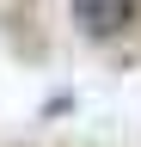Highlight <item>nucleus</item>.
<instances>
[{"mask_svg":"<svg viewBox=\"0 0 141 147\" xmlns=\"http://www.w3.org/2000/svg\"><path fill=\"white\" fill-rule=\"evenodd\" d=\"M74 6V25L86 43H111L135 25V0H67Z\"/></svg>","mask_w":141,"mask_h":147,"instance_id":"obj_1","label":"nucleus"}]
</instances>
